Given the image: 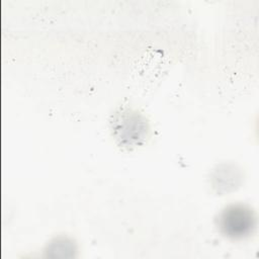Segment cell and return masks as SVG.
Here are the masks:
<instances>
[{
  "instance_id": "obj_1",
  "label": "cell",
  "mask_w": 259,
  "mask_h": 259,
  "mask_svg": "<svg viewBox=\"0 0 259 259\" xmlns=\"http://www.w3.org/2000/svg\"><path fill=\"white\" fill-rule=\"evenodd\" d=\"M218 226L226 237L235 240L244 239L254 232L256 217L254 211L245 204H230L220 212Z\"/></svg>"
}]
</instances>
